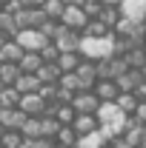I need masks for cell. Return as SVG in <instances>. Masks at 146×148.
<instances>
[{"instance_id": "6da1fadb", "label": "cell", "mask_w": 146, "mask_h": 148, "mask_svg": "<svg viewBox=\"0 0 146 148\" xmlns=\"http://www.w3.org/2000/svg\"><path fill=\"white\" fill-rule=\"evenodd\" d=\"M77 51L86 57V60H103V57L117 54V34L109 32L103 37H89V34H80V46Z\"/></svg>"}, {"instance_id": "7a4b0ae2", "label": "cell", "mask_w": 146, "mask_h": 148, "mask_svg": "<svg viewBox=\"0 0 146 148\" xmlns=\"http://www.w3.org/2000/svg\"><path fill=\"white\" fill-rule=\"evenodd\" d=\"M15 40L20 43V49H23V51H40L46 43H52V40L43 34L40 29H20L17 34H15Z\"/></svg>"}, {"instance_id": "3957f363", "label": "cell", "mask_w": 146, "mask_h": 148, "mask_svg": "<svg viewBox=\"0 0 146 148\" xmlns=\"http://www.w3.org/2000/svg\"><path fill=\"white\" fill-rule=\"evenodd\" d=\"M46 100L40 97V91H32V94H20V103H17V108L26 114V117H43L46 114Z\"/></svg>"}, {"instance_id": "277c9868", "label": "cell", "mask_w": 146, "mask_h": 148, "mask_svg": "<svg viewBox=\"0 0 146 148\" xmlns=\"http://www.w3.org/2000/svg\"><path fill=\"white\" fill-rule=\"evenodd\" d=\"M89 20H92V17L86 14V12H83V6H66V9H63V17H60V23H63L66 29L83 32Z\"/></svg>"}, {"instance_id": "5b68a950", "label": "cell", "mask_w": 146, "mask_h": 148, "mask_svg": "<svg viewBox=\"0 0 146 148\" xmlns=\"http://www.w3.org/2000/svg\"><path fill=\"white\" fill-rule=\"evenodd\" d=\"M72 106H74L77 114H95L97 106H100V100H97V94L92 91V88H86V91H77L72 97Z\"/></svg>"}, {"instance_id": "8992f818", "label": "cell", "mask_w": 146, "mask_h": 148, "mask_svg": "<svg viewBox=\"0 0 146 148\" xmlns=\"http://www.w3.org/2000/svg\"><path fill=\"white\" fill-rule=\"evenodd\" d=\"M55 43L60 51H77V46H80V32H74V29H66L63 23H60V32L55 34Z\"/></svg>"}, {"instance_id": "52a82bcc", "label": "cell", "mask_w": 146, "mask_h": 148, "mask_svg": "<svg viewBox=\"0 0 146 148\" xmlns=\"http://www.w3.org/2000/svg\"><path fill=\"white\" fill-rule=\"evenodd\" d=\"M120 17L135 20V23H146V0H120Z\"/></svg>"}, {"instance_id": "ba28073f", "label": "cell", "mask_w": 146, "mask_h": 148, "mask_svg": "<svg viewBox=\"0 0 146 148\" xmlns=\"http://www.w3.org/2000/svg\"><path fill=\"white\" fill-rule=\"evenodd\" d=\"M143 80H146V77H143L140 69H129V71H123L115 83H117V88H120V91H138Z\"/></svg>"}, {"instance_id": "9c48e42d", "label": "cell", "mask_w": 146, "mask_h": 148, "mask_svg": "<svg viewBox=\"0 0 146 148\" xmlns=\"http://www.w3.org/2000/svg\"><path fill=\"white\" fill-rule=\"evenodd\" d=\"M92 91L97 94V100H100V103H112V100H117L120 88H117V83H115V80H97Z\"/></svg>"}, {"instance_id": "30bf717a", "label": "cell", "mask_w": 146, "mask_h": 148, "mask_svg": "<svg viewBox=\"0 0 146 148\" xmlns=\"http://www.w3.org/2000/svg\"><path fill=\"white\" fill-rule=\"evenodd\" d=\"M74 74L83 80V86H86V88H95V83H97V63L83 57V63L74 69Z\"/></svg>"}, {"instance_id": "8fae6325", "label": "cell", "mask_w": 146, "mask_h": 148, "mask_svg": "<svg viewBox=\"0 0 146 148\" xmlns=\"http://www.w3.org/2000/svg\"><path fill=\"white\" fill-rule=\"evenodd\" d=\"M20 57H23V49H20V43L15 37H9L3 46H0V63H17Z\"/></svg>"}, {"instance_id": "7c38bea8", "label": "cell", "mask_w": 146, "mask_h": 148, "mask_svg": "<svg viewBox=\"0 0 146 148\" xmlns=\"http://www.w3.org/2000/svg\"><path fill=\"white\" fill-rule=\"evenodd\" d=\"M103 145H109V140L103 137V131L97 128V131H89V134H80L74 148H103Z\"/></svg>"}, {"instance_id": "4fadbf2b", "label": "cell", "mask_w": 146, "mask_h": 148, "mask_svg": "<svg viewBox=\"0 0 146 148\" xmlns=\"http://www.w3.org/2000/svg\"><path fill=\"white\" fill-rule=\"evenodd\" d=\"M55 63H57V69H60V74H66V71H74L83 63V54L80 51H60V57H57Z\"/></svg>"}, {"instance_id": "5bb4252c", "label": "cell", "mask_w": 146, "mask_h": 148, "mask_svg": "<svg viewBox=\"0 0 146 148\" xmlns=\"http://www.w3.org/2000/svg\"><path fill=\"white\" fill-rule=\"evenodd\" d=\"M49 117H55L60 125H72L74 117H77V111H74L72 103H55V111H52Z\"/></svg>"}, {"instance_id": "9a60e30c", "label": "cell", "mask_w": 146, "mask_h": 148, "mask_svg": "<svg viewBox=\"0 0 146 148\" xmlns=\"http://www.w3.org/2000/svg\"><path fill=\"white\" fill-rule=\"evenodd\" d=\"M20 71L23 74H37V69L43 66V57H40V51H23V57L17 60Z\"/></svg>"}, {"instance_id": "2e32d148", "label": "cell", "mask_w": 146, "mask_h": 148, "mask_svg": "<svg viewBox=\"0 0 146 148\" xmlns=\"http://www.w3.org/2000/svg\"><path fill=\"white\" fill-rule=\"evenodd\" d=\"M0 123H3V128H17L20 131V125L26 123V114L20 108H3L0 111Z\"/></svg>"}, {"instance_id": "e0dca14e", "label": "cell", "mask_w": 146, "mask_h": 148, "mask_svg": "<svg viewBox=\"0 0 146 148\" xmlns=\"http://www.w3.org/2000/svg\"><path fill=\"white\" fill-rule=\"evenodd\" d=\"M72 128L77 134H89V131H97L100 128V123H97V114H77L72 123Z\"/></svg>"}, {"instance_id": "ac0fdd59", "label": "cell", "mask_w": 146, "mask_h": 148, "mask_svg": "<svg viewBox=\"0 0 146 148\" xmlns=\"http://www.w3.org/2000/svg\"><path fill=\"white\" fill-rule=\"evenodd\" d=\"M40 80H37V74H20L17 80H15V88L20 94H32V91H40Z\"/></svg>"}, {"instance_id": "d6986e66", "label": "cell", "mask_w": 146, "mask_h": 148, "mask_svg": "<svg viewBox=\"0 0 146 148\" xmlns=\"http://www.w3.org/2000/svg\"><path fill=\"white\" fill-rule=\"evenodd\" d=\"M57 86H60V88H66V91H72V94H77V91H86L83 80H80V77H77L74 71H66V74H60Z\"/></svg>"}, {"instance_id": "ffe728a7", "label": "cell", "mask_w": 146, "mask_h": 148, "mask_svg": "<svg viewBox=\"0 0 146 148\" xmlns=\"http://www.w3.org/2000/svg\"><path fill=\"white\" fill-rule=\"evenodd\" d=\"M115 103L120 106V111H123V114H129V117H132V114H135V108H138V103H140V97H138L135 91H120Z\"/></svg>"}, {"instance_id": "44dd1931", "label": "cell", "mask_w": 146, "mask_h": 148, "mask_svg": "<svg viewBox=\"0 0 146 148\" xmlns=\"http://www.w3.org/2000/svg\"><path fill=\"white\" fill-rule=\"evenodd\" d=\"M123 60L129 63V69H143L146 66V49L143 46H132L129 51H123Z\"/></svg>"}, {"instance_id": "7402d4cb", "label": "cell", "mask_w": 146, "mask_h": 148, "mask_svg": "<svg viewBox=\"0 0 146 148\" xmlns=\"http://www.w3.org/2000/svg\"><path fill=\"white\" fill-rule=\"evenodd\" d=\"M77 131L72 128V125H60V131H57V137H55V145H66V148H74L77 145Z\"/></svg>"}, {"instance_id": "603a6c76", "label": "cell", "mask_w": 146, "mask_h": 148, "mask_svg": "<svg viewBox=\"0 0 146 148\" xmlns=\"http://www.w3.org/2000/svg\"><path fill=\"white\" fill-rule=\"evenodd\" d=\"M57 131H60V123H57L55 117L43 114V117H40V137H46V140H55Z\"/></svg>"}, {"instance_id": "cb8c5ba5", "label": "cell", "mask_w": 146, "mask_h": 148, "mask_svg": "<svg viewBox=\"0 0 146 148\" xmlns=\"http://www.w3.org/2000/svg\"><path fill=\"white\" fill-rule=\"evenodd\" d=\"M37 80H40V83H57V80H60L57 63H43V66L37 69Z\"/></svg>"}, {"instance_id": "d4e9b609", "label": "cell", "mask_w": 146, "mask_h": 148, "mask_svg": "<svg viewBox=\"0 0 146 148\" xmlns=\"http://www.w3.org/2000/svg\"><path fill=\"white\" fill-rule=\"evenodd\" d=\"M20 66L17 63H0V80L6 83V86H15V80L20 77Z\"/></svg>"}, {"instance_id": "484cf974", "label": "cell", "mask_w": 146, "mask_h": 148, "mask_svg": "<svg viewBox=\"0 0 146 148\" xmlns=\"http://www.w3.org/2000/svg\"><path fill=\"white\" fill-rule=\"evenodd\" d=\"M97 20H100V23H106L109 29H115V26H117V20H120V9H117V6H103V9L97 12Z\"/></svg>"}, {"instance_id": "4316f807", "label": "cell", "mask_w": 146, "mask_h": 148, "mask_svg": "<svg viewBox=\"0 0 146 148\" xmlns=\"http://www.w3.org/2000/svg\"><path fill=\"white\" fill-rule=\"evenodd\" d=\"M23 140H26V137H23L17 128H6V131H3V137H0L3 148H20V145H23Z\"/></svg>"}, {"instance_id": "83f0119b", "label": "cell", "mask_w": 146, "mask_h": 148, "mask_svg": "<svg viewBox=\"0 0 146 148\" xmlns=\"http://www.w3.org/2000/svg\"><path fill=\"white\" fill-rule=\"evenodd\" d=\"M0 103H3V108H17L20 103V91L15 86H6L3 91H0Z\"/></svg>"}, {"instance_id": "f1b7e54d", "label": "cell", "mask_w": 146, "mask_h": 148, "mask_svg": "<svg viewBox=\"0 0 146 148\" xmlns=\"http://www.w3.org/2000/svg\"><path fill=\"white\" fill-rule=\"evenodd\" d=\"M112 29L106 26V23H100L97 17H92L89 23H86V29L80 32V34H89V37H103V34H109Z\"/></svg>"}, {"instance_id": "f546056e", "label": "cell", "mask_w": 146, "mask_h": 148, "mask_svg": "<svg viewBox=\"0 0 146 148\" xmlns=\"http://www.w3.org/2000/svg\"><path fill=\"white\" fill-rule=\"evenodd\" d=\"M20 134H23V137H29V140L40 137V117H26V123L20 125Z\"/></svg>"}, {"instance_id": "4dcf8cb0", "label": "cell", "mask_w": 146, "mask_h": 148, "mask_svg": "<svg viewBox=\"0 0 146 148\" xmlns=\"http://www.w3.org/2000/svg\"><path fill=\"white\" fill-rule=\"evenodd\" d=\"M63 9H66L63 0H46V3H43L46 17H52V20H60V17H63Z\"/></svg>"}, {"instance_id": "1f68e13d", "label": "cell", "mask_w": 146, "mask_h": 148, "mask_svg": "<svg viewBox=\"0 0 146 148\" xmlns=\"http://www.w3.org/2000/svg\"><path fill=\"white\" fill-rule=\"evenodd\" d=\"M20 148H55V140H46V137H35V140H23Z\"/></svg>"}, {"instance_id": "d6a6232c", "label": "cell", "mask_w": 146, "mask_h": 148, "mask_svg": "<svg viewBox=\"0 0 146 148\" xmlns=\"http://www.w3.org/2000/svg\"><path fill=\"white\" fill-rule=\"evenodd\" d=\"M40 57H43V63H55L57 57H60V49H57L55 43H46V46L40 49Z\"/></svg>"}, {"instance_id": "836d02e7", "label": "cell", "mask_w": 146, "mask_h": 148, "mask_svg": "<svg viewBox=\"0 0 146 148\" xmlns=\"http://www.w3.org/2000/svg\"><path fill=\"white\" fill-rule=\"evenodd\" d=\"M132 117H135L138 123H143V125H146V100H140V103H138V108H135V114H132Z\"/></svg>"}, {"instance_id": "e575fe53", "label": "cell", "mask_w": 146, "mask_h": 148, "mask_svg": "<svg viewBox=\"0 0 146 148\" xmlns=\"http://www.w3.org/2000/svg\"><path fill=\"white\" fill-rule=\"evenodd\" d=\"M43 3H46V0H23L26 9H43Z\"/></svg>"}, {"instance_id": "d590c367", "label": "cell", "mask_w": 146, "mask_h": 148, "mask_svg": "<svg viewBox=\"0 0 146 148\" xmlns=\"http://www.w3.org/2000/svg\"><path fill=\"white\" fill-rule=\"evenodd\" d=\"M66 6H83V0H63Z\"/></svg>"}, {"instance_id": "8d00e7d4", "label": "cell", "mask_w": 146, "mask_h": 148, "mask_svg": "<svg viewBox=\"0 0 146 148\" xmlns=\"http://www.w3.org/2000/svg\"><path fill=\"white\" fill-rule=\"evenodd\" d=\"M103 6H120V0H100Z\"/></svg>"}, {"instance_id": "74e56055", "label": "cell", "mask_w": 146, "mask_h": 148, "mask_svg": "<svg viewBox=\"0 0 146 148\" xmlns=\"http://www.w3.org/2000/svg\"><path fill=\"white\" fill-rule=\"evenodd\" d=\"M6 40H9V34H6V32H0V46H3Z\"/></svg>"}, {"instance_id": "f35d334b", "label": "cell", "mask_w": 146, "mask_h": 148, "mask_svg": "<svg viewBox=\"0 0 146 148\" xmlns=\"http://www.w3.org/2000/svg\"><path fill=\"white\" fill-rule=\"evenodd\" d=\"M3 88H6V83H3V80H0V91H3Z\"/></svg>"}, {"instance_id": "ab89813d", "label": "cell", "mask_w": 146, "mask_h": 148, "mask_svg": "<svg viewBox=\"0 0 146 148\" xmlns=\"http://www.w3.org/2000/svg\"><path fill=\"white\" fill-rule=\"evenodd\" d=\"M3 131H6V128H3V123H0V137H3Z\"/></svg>"}, {"instance_id": "60d3db41", "label": "cell", "mask_w": 146, "mask_h": 148, "mask_svg": "<svg viewBox=\"0 0 146 148\" xmlns=\"http://www.w3.org/2000/svg\"><path fill=\"white\" fill-rule=\"evenodd\" d=\"M3 6H6V0H0V9H3Z\"/></svg>"}, {"instance_id": "b9f144b4", "label": "cell", "mask_w": 146, "mask_h": 148, "mask_svg": "<svg viewBox=\"0 0 146 148\" xmlns=\"http://www.w3.org/2000/svg\"><path fill=\"white\" fill-rule=\"evenodd\" d=\"M140 71H143V77H146V66H143V69H140Z\"/></svg>"}, {"instance_id": "7bdbcfd3", "label": "cell", "mask_w": 146, "mask_h": 148, "mask_svg": "<svg viewBox=\"0 0 146 148\" xmlns=\"http://www.w3.org/2000/svg\"><path fill=\"white\" fill-rule=\"evenodd\" d=\"M55 148H66V145H55Z\"/></svg>"}, {"instance_id": "ee69618b", "label": "cell", "mask_w": 146, "mask_h": 148, "mask_svg": "<svg viewBox=\"0 0 146 148\" xmlns=\"http://www.w3.org/2000/svg\"><path fill=\"white\" fill-rule=\"evenodd\" d=\"M0 111H3V103H0Z\"/></svg>"}, {"instance_id": "f6af8a7d", "label": "cell", "mask_w": 146, "mask_h": 148, "mask_svg": "<svg viewBox=\"0 0 146 148\" xmlns=\"http://www.w3.org/2000/svg\"><path fill=\"white\" fill-rule=\"evenodd\" d=\"M103 148H112V145H103Z\"/></svg>"}, {"instance_id": "bcb514c9", "label": "cell", "mask_w": 146, "mask_h": 148, "mask_svg": "<svg viewBox=\"0 0 146 148\" xmlns=\"http://www.w3.org/2000/svg\"><path fill=\"white\" fill-rule=\"evenodd\" d=\"M0 148H3V143H0Z\"/></svg>"}]
</instances>
